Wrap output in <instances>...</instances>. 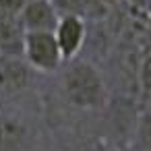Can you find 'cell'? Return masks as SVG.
I'll list each match as a JSON object with an SVG mask.
<instances>
[{
  "mask_svg": "<svg viewBox=\"0 0 151 151\" xmlns=\"http://www.w3.org/2000/svg\"><path fill=\"white\" fill-rule=\"evenodd\" d=\"M62 66L64 70L60 77V87L66 101L73 108L85 112H97L108 106L110 93L106 79L91 60H83L77 56L73 60H66Z\"/></svg>",
  "mask_w": 151,
  "mask_h": 151,
  "instance_id": "1",
  "label": "cell"
},
{
  "mask_svg": "<svg viewBox=\"0 0 151 151\" xmlns=\"http://www.w3.org/2000/svg\"><path fill=\"white\" fill-rule=\"evenodd\" d=\"M21 56L35 73L42 75H52L64 64L54 31H25Z\"/></svg>",
  "mask_w": 151,
  "mask_h": 151,
  "instance_id": "2",
  "label": "cell"
},
{
  "mask_svg": "<svg viewBox=\"0 0 151 151\" xmlns=\"http://www.w3.org/2000/svg\"><path fill=\"white\" fill-rule=\"evenodd\" d=\"M87 21L83 15H60L54 27V37L60 48V54L66 60H73L81 54L87 44Z\"/></svg>",
  "mask_w": 151,
  "mask_h": 151,
  "instance_id": "3",
  "label": "cell"
},
{
  "mask_svg": "<svg viewBox=\"0 0 151 151\" xmlns=\"http://www.w3.org/2000/svg\"><path fill=\"white\" fill-rule=\"evenodd\" d=\"M33 68L23 60V56L0 58V95H17L31 83Z\"/></svg>",
  "mask_w": 151,
  "mask_h": 151,
  "instance_id": "4",
  "label": "cell"
},
{
  "mask_svg": "<svg viewBox=\"0 0 151 151\" xmlns=\"http://www.w3.org/2000/svg\"><path fill=\"white\" fill-rule=\"evenodd\" d=\"M58 17L50 0H27L19 15V23L23 31H54Z\"/></svg>",
  "mask_w": 151,
  "mask_h": 151,
  "instance_id": "5",
  "label": "cell"
},
{
  "mask_svg": "<svg viewBox=\"0 0 151 151\" xmlns=\"http://www.w3.org/2000/svg\"><path fill=\"white\" fill-rule=\"evenodd\" d=\"M27 139V126L13 114H0V151H19Z\"/></svg>",
  "mask_w": 151,
  "mask_h": 151,
  "instance_id": "6",
  "label": "cell"
},
{
  "mask_svg": "<svg viewBox=\"0 0 151 151\" xmlns=\"http://www.w3.org/2000/svg\"><path fill=\"white\" fill-rule=\"evenodd\" d=\"M23 27L19 19H6L0 17V56H21L23 52Z\"/></svg>",
  "mask_w": 151,
  "mask_h": 151,
  "instance_id": "7",
  "label": "cell"
},
{
  "mask_svg": "<svg viewBox=\"0 0 151 151\" xmlns=\"http://www.w3.org/2000/svg\"><path fill=\"white\" fill-rule=\"evenodd\" d=\"M134 139L141 149L151 151V108L143 110V114L139 116L134 126Z\"/></svg>",
  "mask_w": 151,
  "mask_h": 151,
  "instance_id": "8",
  "label": "cell"
},
{
  "mask_svg": "<svg viewBox=\"0 0 151 151\" xmlns=\"http://www.w3.org/2000/svg\"><path fill=\"white\" fill-rule=\"evenodd\" d=\"M137 83L145 95H151V52L141 58V64L137 68Z\"/></svg>",
  "mask_w": 151,
  "mask_h": 151,
  "instance_id": "9",
  "label": "cell"
},
{
  "mask_svg": "<svg viewBox=\"0 0 151 151\" xmlns=\"http://www.w3.org/2000/svg\"><path fill=\"white\" fill-rule=\"evenodd\" d=\"M58 15H83L87 11V0H50Z\"/></svg>",
  "mask_w": 151,
  "mask_h": 151,
  "instance_id": "10",
  "label": "cell"
},
{
  "mask_svg": "<svg viewBox=\"0 0 151 151\" xmlns=\"http://www.w3.org/2000/svg\"><path fill=\"white\" fill-rule=\"evenodd\" d=\"M25 4H27V0H0V17L19 19Z\"/></svg>",
  "mask_w": 151,
  "mask_h": 151,
  "instance_id": "11",
  "label": "cell"
}]
</instances>
